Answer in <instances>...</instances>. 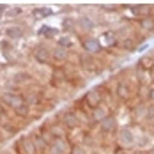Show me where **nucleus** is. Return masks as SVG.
I'll list each match as a JSON object with an SVG mask.
<instances>
[{"label": "nucleus", "instance_id": "f257e3e1", "mask_svg": "<svg viewBox=\"0 0 154 154\" xmlns=\"http://www.w3.org/2000/svg\"><path fill=\"white\" fill-rule=\"evenodd\" d=\"M2 99L9 105V106H13L18 112V113H21V115H25L27 113V103L23 101V97L21 96H16V94H4L2 96Z\"/></svg>", "mask_w": 154, "mask_h": 154}, {"label": "nucleus", "instance_id": "f03ea898", "mask_svg": "<svg viewBox=\"0 0 154 154\" xmlns=\"http://www.w3.org/2000/svg\"><path fill=\"white\" fill-rule=\"evenodd\" d=\"M101 129H103L105 133H113V131L117 129V119H115L113 115L105 117V119L101 121Z\"/></svg>", "mask_w": 154, "mask_h": 154}, {"label": "nucleus", "instance_id": "7ed1b4c3", "mask_svg": "<svg viewBox=\"0 0 154 154\" xmlns=\"http://www.w3.org/2000/svg\"><path fill=\"white\" fill-rule=\"evenodd\" d=\"M83 48H85V51H89V53H97V51H101V43H99V39H96V37H89V39L83 41Z\"/></svg>", "mask_w": 154, "mask_h": 154}, {"label": "nucleus", "instance_id": "20e7f679", "mask_svg": "<svg viewBox=\"0 0 154 154\" xmlns=\"http://www.w3.org/2000/svg\"><path fill=\"white\" fill-rule=\"evenodd\" d=\"M115 92H117V96H119V99H122V101H129V99H131V89H129L124 82L117 83Z\"/></svg>", "mask_w": 154, "mask_h": 154}, {"label": "nucleus", "instance_id": "39448f33", "mask_svg": "<svg viewBox=\"0 0 154 154\" xmlns=\"http://www.w3.org/2000/svg\"><path fill=\"white\" fill-rule=\"evenodd\" d=\"M85 101L89 103V106L97 108L99 105H101V94H99V91H91V92H87Z\"/></svg>", "mask_w": 154, "mask_h": 154}, {"label": "nucleus", "instance_id": "423d86ee", "mask_svg": "<svg viewBox=\"0 0 154 154\" xmlns=\"http://www.w3.org/2000/svg\"><path fill=\"white\" fill-rule=\"evenodd\" d=\"M34 57H35V60H37V62H48V60H50V57H51V53H50L45 46H39L37 50H35Z\"/></svg>", "mask_w": 154, "mask_h": 154}, {"label": "nucleus", "instance_id": "0eeeda50", "mask_svg": "<svg viewBox=\"0 0 154 154\" xmlns=\"http://www.w3.org/2000/svg\"><path fill=\"white\" fill-rule=\"evenodd\" d=\"M135 142V138H133V133H131V129H122L121 131V143H122L124 147H128V145H131Z\"/></svg>", "mask_w": 154, "mask_h": 154}, {"label": "nucleus", "instance_id": "6e6552de", "mask_svg": "<svg viewBox=\"0 0 154 154\" xmlns=\"http://www.w3.org/2000/svg\"><path fill=\"white\" fill-rule=\"evenodd\" d=\"M51 154H66V143L62 140H55L51 143Z\"/></svg>", "mask_w": 154, "mask_h": 154}, {"label": "nucleus", "instance_id": "1a4fd4ad", "mask_svg": "<svg viewBox=\"0 0 154 154\" xmlns=\"http://www.w3.org/2000/svg\"><path fill=\"white\" fill-rule=\"evenodd\" d=\"M62 121H64V124H66V126H67L69 129L76 128V124H78L76 117H75V113H66V115L62 117Z\"/></svg>", "mask_w": 154, "mask_h": 154}, {"label": "nucleus", "instance_id": "9d476101", "mask_svg": "<svg viewBox=\"0 0 154 154\" xmlns=\"http://www.w3.org/2000/svg\"><path fill=\"white\" fill-rule=\"evenodd\" d=\"M140 27H142L143 30H152L154 29V18H151V16L142 18V20H140Z\"/></svg>", "mask_w": 154, "mask_h": 154}, {"label": "nucleus", "instance_id": "9b49d317", "mask_svg": "<svg viewBox=\"0 0 154 154\" xmlns=\"http://www.w3.org/2000/svg\"><path fill=\"white\" fill-rule=\"evenodd\" d=\"M53 57H55V59H57V60H66V59H67V50H66V48H60V46H57V50H55V51H53Z\"/></svg>", "mask_w": 154, "mask_h": 154}, {"label": "nucleus", "instance_id": "f8f14e48", "mask_svg": "<svg viewBox=\"0 0 154 154\" xmlns=\"http://www.w3.org/2000/svg\"><path fill=\"white\" fill-rule=\"evenodd\" d=\"M105 117H108V113H106V110H105V108H101V106L94 108V119H96V121H99V122H101Z\"/></svg>", "mask_w": 154, "mask_h": 154}, {"label": "nucleus", "instance_id": "ddd939ff", "mask_svg": "<svg viewBox=\"0 0 154 154\" xmlns=\"http://www.w3.org/2000/svg\"><path fill=\"white\" fill-rule=\"evenodd\" d=\"M7 35L9 37H21V29L20 27H9L7 29Z\"/></svg>", "mask_w": 154, "mask_h": 154}, {"label": "nucleus", "instance_id": "4468645a", "mask_svg": "<svg viewBox=\"0 0 154 154\" xmlns=\"http://www.w3.org/2000/svg\"><path fill=\"white\" fill-rule=\"evenodd\" d=\"M135 117H147V108L143 106V105H138V106L135 108Z\"/></svg>", "mask_w": 154, "mask_h": 154}, {"label": "nucleus", "instance_id": "2eb2a0df", "mask_svg": "<svg viewBox=\"0 0 154 154\" xmlns=\"http://www.w3.org/2000/svg\"><path fill=\"white\" fill-rule=\"evenodd\" d=\"M71 45H73V41H71L69 37H60V39H59V46L60 48H66V50H67Z\"/></svg>", "mask_w": 154, "mask_h": 154}, {"label": "nucleus", "instance_id": "dca6fc26", "mask_svg": "<svg viewBox=\"0 0 154 154\" xmlns=\"http://www.w3.org/2000/svg\"><path fill=\"white\" fill-rule=\"evenodd\" d=\"M140 66H145L147 69H151V67L154 66V62H152V59H149V57H143L142 62H140Z\"/></svg>", "mask_w": 154, "mask_h": 154}, {"label": "nucleus", "instance_id": "f3484780", "mask_svg": "<svg viewBox=\"0 0 154 154\" xmlns=\"http://www.w3.org/2000/svg\"><path fill=\"white\" fill-rule=\"evenodd\" d=\"M71 154H87V151H85L82 145H73V149H71Z\"/></svg>", "mask_w": 154, "mask_h": 154}, {"label": "nucleus", "instance_id": "a211bd4d", "mask_svg": "<svg viewBox=\"0 0 154 154\" xmlns=\"http://www.w3.org/2000/svg\"><path fill=\"white\" fill-rule=\"evenodd\" d=\"M82 25H83V27H87V29H92V27H94V23L89 20V18H82Z\"/></svg>", "mask_w": 154, "mask_h": 154}, {"label": "nucleus", "instance_id": "6ab92c4d", "mask_svg": "<svg viewBox=\"0 0 154 154\" xmlns=\"http://www.w3.org/2000/svg\"><path fill=\"white\" fill-rule=\"evenodd\" d=\"M34 14H51V11H48V9H37V11H34Z\"/></svg>", "mask_w": 154, "mask_h": 154}, {"label": "nucleus", "instance_id": "aec40b11", "mask_svg": "<svg viewBox=\"0 0 154 154\" xmlns=\"http://www.w3.org/2000/svg\"><path fill=\"white\" fill-rule=\"evenodd\" d=\"M149 99H151V101L154 103V85L151 87V89H149Z\"/></svg>", "mask_w": 154, "mask_h": 154}, {"label": "nucleus", "instance_id": "412c9836", "mask_svg": "<svg viewBox=\"0 0 154 154\" xmlns=\"http://www.w3.org/2000/svg\"><path fill=\"white\" fill-rule=\"evenodd\" d=\"M131 154H145V152H143V151H133Z\"/></svg>", "mask_w": 154, "mask_h": 154}, {"label": "nucleus", "instance_id": "4be33fe9", "mask_svg": "<svg viewBox=\"0 0 154 154\" xmlns=\"http://www.w3.org/2000/svg\"><path fill=\"white\" fill-rule=\"evenodd\" d=\"M2 140H4V137H0V142H2Z\"/></svg>", "mask_w": 154, "mask_h": 154}]
</instances>
